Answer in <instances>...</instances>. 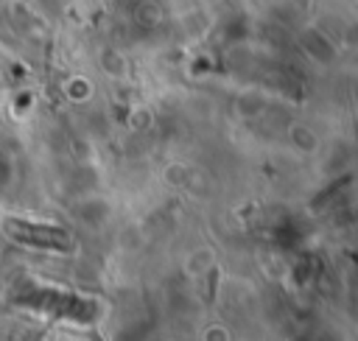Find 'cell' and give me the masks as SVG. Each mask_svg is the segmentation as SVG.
<instances>
[{"instance_id": "cell-1", "label": "cell", "mask_w": 358, "mask_h": 341, "mask_svg": "<svg viewBox=\"0 0 358 341\" xmlns=\"http://www.w3.org/2000/svg\"><path fill=\"white\" fill-rule=\"evenodd\" d=\"M8 229L14 235H20L22 240H39V243H48V246H62L67 240V235L59 232V229H39V226H22V229L8 226Z\"/></svg>"}]
</instances>
